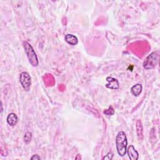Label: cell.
<instances>
[{
	"instance_id": "cell-7",
	"label": "cell",
	"mask_w": 160,
	"mask_h": 160,
	"mask_svg": "<svg viewBox=\"0 0 160 160\" xmlns=\"http://www.w3.org/2000/svg\"><path fill=\"white\" fill-rule=\"evenodd\" d=\"M18 121V118L15 113H11L9 114L7 118V123L11 127H14L17 124Z\"/></svg>"
},
{
	"instance_id": "cell-6",
	"label": "cell",
	"mask_w": 160,
	"mask_h": 160,
	"mask_svg": "<svg viewBox=\"0 0 160 160\" xmlns=\"http://www.w3.org/2000/svg\"><path fill=\"white\" fill-rule=\"evenodd\" d=\"M128 156L131 160H137L139 158V154L133 145H130L127 149Z\"/></svg>"
},
{
	"instance_id": "cell-3",
	"label": "cell",
	"mask_w": 160,
	"mask_h": 160,
	"mask_svg": "<svg viewBox=\"0 0 160 160\" xmlns=\"http://www.w3.org/2000/svg\"><path fill=\"white\" fill-rule=\"evenodd\" d=\"M159 60V55L157 52H153L145 59L143 67L146 69H151L156 67Z\"/></svg>"
},
{
	"instance_id": "cell-5",
	"label": "cell",
	"mask_w": 160,
	"mask_h": 160,
	"mask_svg": "<svg viewBox=\"0 0 160 160\" xmlns=\"http://www.w3.org/2000/svg\"><path fill=\"white\" fill-rule=\"evenodd\" d=\"M106 81H108V83L106 84V87L111 89V90H117L119 88V81L111 76H108L106 78Z\"/></svg>"
},
{
	"instance_id": "cell-13",
	"label": "cell",
	"mask_w": 160,
	"mask_h": 160,
	"mask_svg": "<svg viewBox=\"0 0 160 160\" xmlns=\"http://www.w3.org/2000/svg\"><path fill=\"white\" fill-rule=\"evenodd\" d=\"M113 154L112 153L110 152L108 153L107 154H106L105 156L103 157V159L104 160V159H106V160H111L113 159Z\"/></svg>"
},
{
	"instance_id": "cell-12",
	"label": "cell",
	"mask_w": 160,
	"mask_h": 160,
	"mask_svg": "<svg viewBox=\"0 0 160 160\" xmlns=\"http://www.w3.org/2000/svg\"><path fill=\"white\" fill-rule=\"evenodd\" d=\"M104 114H105L106 116H112L115 114V110L113 109V108L112 107V106H110L108 110H106L104 111Z\"/></svg>"
},
{
	"instance_id": "cell-9",
	"label": "cell",
	"mask_w": 160,
	"mask_h": 160,
	"mask_svg": "<svg viewBox=\"0 0 160 160\" xmlns=\"http://www.w3.org/2000/svg\"><path fill=\"white\" fill-rule=\"evenodd\" d=\"M142 90H143L142 85L141 84H136L131 88V92L135 96H138L141 94Z\"/></svg>"
},
{
	"instance_id": "cell-2",
	"label": "cell",
	"mask_w": 160,
	"mask_h": 160,
	"mask_svg": "<svg viewBox=\"0 0 160 160\" xmlns=\"http://www.w3.org/2000/svg\"><path fill=\"white\" fill-rule=\"evenodd\" d=\"M23 45L26 52V54L27 55V57L28 58L29 62L34 67L37 66L39 63L38 57L37 56L36 53H35L34 50L33 49L32 46L29 43L25 41H23Z\"/></svg>"
},
{
	"instance_id": "cell-14",
	"label": "cell",
	"mask_w": 160,
	"mask_h": 160,
	"mask_svg": "<svg viewBox=\"0 0 160 160\" xmlns=\"http://www.w3.org/2000/svg\"><path fill=\"white\" fill-rule=\"evenodd\" d=\"M41 158L38 155V154H34L33 155L31 158V159H40Z\"/></svg>"
},
{
	"instance_id": "cell-11",
	"label": "cell",
	"mask_w": 160,
	"mask_h": 160,
	"mask_svg": "<svg viewBox=\"0 0 160 160\" xmlns=\"http://www.w3.org/2000/svg\"><path fill=\"white\" fill-rule=\"evenodd\" d=\"M31 138H32V133L30 132L26 133L24 136V141L25 142V143L28 144L29 143H30Z\"/></svg>"
},
{
	"instance_id": "cell-1",
	"label": "cell",
	"mask_w": 160,
	"mask_h": 160,
	"mask_svg": "<svg viewBox=\"0 0 160 160\" xmlns=\"http://www.w3.org/2000/svg\"><path fill=\"white\" fill-rule=\"evenodd\" d=\"M116 145L118 153L121 156H124L127 153L128 141L125 133L120 131L116 138Z\"/></svg>"
},
{
	"instance_id": "cell-8",
	"label": "cell",
	"mask_w": 160,
	"mask_h": 160,
	"mask_svg": "<svg viewBox=\"0 0 160 160\" xmlns=\"http://www.w3.org/2000/svg\"><path fill=\"white\" fill-rule=\"evenodd\" d=\"M65 41L69 45H76L78 43V40L76 37H75V35L71 34H68L65 36L64 38Z\"/></svg>"
},
{
	"instance_id": "cell-10",
	"label": "cell",
	"mask_w": 160,
	"mask_h": 160,
	"mask_svg": "<svg viewBox=\"0 0 160 160\" xmlns=\"http://www.w3.org/2000/svg\"><path fill=\"white\" fill-rule=\"evenodd\" d=\"M136 133L139 139H142L143 138V128L142 123L140 120H138L136 122Z\"/></svg>"
},
{
	"instance_id": "cell-4",
	"label": "cell",
	"mask_w": 160,
	"mask_h": 160,
	"mask_svg": "<svg viewBox=\"0 0 160 160\" xmlns=\"http://www.w3.org/2000/svg\"><path fill=\"white\" fill-rule=\"evenodd\" d=\"M20 83L22 87L26 92H29L31 85V79L29 74L26 72H23L20 76Z\"/></svg>"
}]
</instances>
